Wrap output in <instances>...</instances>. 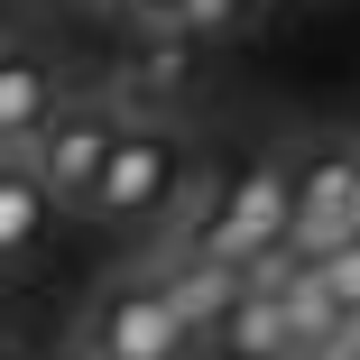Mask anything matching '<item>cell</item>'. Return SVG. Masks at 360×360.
Here are the masks:
<instances>
[{"label":"cell","instance_id":"1","mask_svg":"<svg viewBox=\"0 0 360 360\" xmlns=\"http://www.w3.org/2000/svg\"><path fill=\"white\" fill-rule=\"evenodd\" d=\"M185 194H194V148H185V129L167 111H148V120L120 129V148L102 167V194H93V222L148 231V222H176Z\"/></svg>","mask_w":360,"mask_h":360},{"label":"cell","instance_id":"2","mask_svg":"<svg viewBox=\"0 0 360 360\" xmlns=\"http://www.w3.org/2000/svg\"><path fill=\"white\" fill-rule=\"evenodd\" d=\"M194 314L176 296V277H120L111 296H93L75 360H194Z\"/></svg>","mask_w":360,"mask_h":360},{"label":"cell","instance_id":"3","mask_svg":"<svg viewBox=\"0 0 360 360\" xmlns=\"http://www.w3.org/2000/svg\"><path fill=\"white\" fill-rule=\"evenodd\" d=\"M286 240H296V158H250L222 194H212L203 231H194V250L231 259V268H259Z\"/></svg>","mask_w":360,"mask_h":360},{"label":"cell","instance_id":"4","mask_svg":"<svg viewBox=\"0 0 360 360\" xmlns=\"http://www.w3.org/2000/svg\"><path fill=\"white\" fill-rule=\"evenodd\" d=\"M120 129H129V111L120 102H65L37 139H28V167L56 185V203H75V212H93V194H102V167H111V148H120Z\"/></svg>","mask_w":360,"mask_h":360},{"label":"cell","instance_id":"5","mask_svg":"<svg viewBox=\"0 0 360 360\" xmlns=\"http://www.w3.org/2000/svg\"><path fill=\"white\" fill-rule=\"evenodd\" d=\"M351 231H360V158L323 148L296 167V250H333Z\"/></svg>","mask_w":360,"mask_h":360},{"label":"cell","instance_id":"6","mask_svg":"<svg viewBox=\"0 0 360 360\" xmlns=\"http://www.w3.org/2000/svg\"><path fill=\"white\" fill-rule=\"evenodd\" d=\"M212 351H222V360H296V314H286L277 277H259V268H250V286H240V305L222 314Z\"/></svg>","mask_w":360,"mask_h":360},{"label":"cell","instance_id":"7","mask_svg":"<svg viewBox=\"0 0 360 360\" xmlns=\"http://www.w3.org/2000/svg\"><path fill=\"white\" fill-rule=\"evenodd\" d=\"M46 222H56V185L10 148V176H0V259H37V240H46Z\"/></svg>","mask_w":360,"mask_h":360},{"label":"cell","instance_id":"8","mask_svg":"<svg viewBox=\"0 0 360 360\" xmlns=\"http://www.w3.org/2000/svg\"><path fill=\"white\" fill-rule=\"evenodd\" d=\"M56 111L65 102H56V75H46L37 56H10V65H0V129H10V148H28Z\"/></svg>","mask_w":360,"mask_h":360},{"label":"cell","instance_id":"9","mask_svg":"<svg viewBox=\"0 0 360 360\" xmlns=\"http://www.w3.org/2000/svg\"><path fill=\"white\" fill-rule=\"evenodd\" d=\"M194 56H203L194 37H148V46L129 56V93H139V102H176V93L194 84Z\"/></svg>","mask_w":360,"mask_h":360},{"label":"cell","instance_id":"10","mask_svg":"<svg viewBox=\"0 0 360 360\" xmlns=\"http://www.w3.org/2000/svg\"><path fill=\"white\" fill-rule=\"evenodd\" d=\"M259 10H268V0H185L167 37H194V46H222V37L259 28Z\"/></svg>","mask_w":360,"mask_h":360},{"label":"cell","instance_id":"11","mask_svg":"<svg viewBox=\"0 0 360 360\" xmlns=\"http://www.w3.org/2000/svg\"><path fill=\"white\" fill-rule=\"evenodd\" d=\"M323 277H333V296H342V314H351V323H360V231H351V240H333V250H323Z\"/></svg>","mask_w":360,"mask_h":360},{"label":"cell","instance_id":"12","mask_svg":"<svg viewBox=\"0 0 360 360\" xmlns=\"http://www.w3.org/2000/svg\"><path fill=\"white\" fill-rule=\"evenodd\" d=\"M176 10H185V0H111V19L148 28V37H167V28H176Z\"/></svg>","mask_w":360,"mask_h":360}]
</instances>
